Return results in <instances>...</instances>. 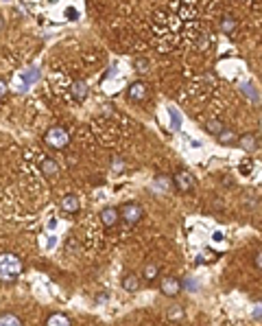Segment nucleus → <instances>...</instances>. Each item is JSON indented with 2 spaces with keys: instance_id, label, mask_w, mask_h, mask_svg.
Masks as SVG:
<instances>
[{
  "instance_id": "obj_7",
  "label": "nucleus",
  "mask_w": 262,
  "mask_h": 326,
  "mask_svg": "<svg viewBox=\"0 0 262 326\" xmlns=\"http://www.w3.org/2000/svg\"><path fill=\"white\" fill-rule=\"evenodd\" d=\"M118 219H120L118 208L107 206V208H103V210H101V221H103V226H107V228H114V226L118 224Z\"/></svg>"
},
{
  "instance_id": "obj_22",
  "label": "nucleus",
  "mask_w": 262,
  "mask_h": 326,
  "mask_svg": "<svg viewBox=\"0 0 262 326\" xmlns=\"http://www.w3.org/2000/svg\"><path fill=\"white\" fill-rule=\"evenodd\" d=\"M242 92H247V94H249L251 99H254L256 103H258V92H256V90H251V86H249V83H245V86H242Z\"/></svg>"
},
{
  "instance_id": "obj_9",
  "label": "nucleus",
  "mask_w": 262,
  "mask_h": 326,
  "mask_svg": "<svg viewBox=\"0 0 262 326\" xmlns=\"http://www.w3.org/2000/svg\"><path fill=\"white\" fill-rule=\"evenodd\" d=\"M62 210L64 212H68V215H72V212H77L79 208H81V201H79V197L77 195H66L62 197Z\"/></svg>"
},
{
  "instance_id": "obj_19",
  "label": "nucleus",
  "mask_w": 262,
  "mask_h": 326,
  "mask_svg": "<svg viewBox=\"0 0 262 326\" xmlns=\"http://www.w3.org/2000/svg\"><path fill=\"white\" fill-rule=\"evenodd\" d=\"M157 276V265H153V263H149L147 267H144V278L147 280H153V278Z\"/></svg>"
},
{
  "instance_id": "obj_24",
  "label": "nucleus",
  "mask_w": 262,
  "mask_h": 326,
  "mask_svg": "<svg viewBox=\"0 0 262 326\" xmlns=\"http://www.w3.org/2000/svg\"><path fill=\"white\" fill-rule=\"evenodd\" d=\"M254 318H256V322H260V302L256 304V315H254Z\"/></svg>"
},
{
  "instance_id": "obj_10",
  "label": "nucleus",
  "mask_w": 262,
  "mask_h": 326,
  "mask_svg": "<svg viewBox=\"0 0 262 326\" xmlns=\"http://www.w3.org/2000/svg\"><path fill=\"white\" fill-rule=\"evenodd\" d=\"M70 90H72V97L77 99V101H83V99L87 97V83L86 81H74Z\"/></svg>"
},
{
  "instance_id": "obj_20",
  "label": "nucleus",
  "mask_w": 262,
  "mask_h": 326,
  "mask_svg": "<svg viewBox=\"0 0 262 326\" xmlns=\"http://www.w3.org/2000/svg\"><path fill=\"white\" fill-rule=\"evenodd\" d=\"M37 77H40V70H37V68H31V70H29V73H26V75H24V83H26V86H31V83H33V81H35V79H37Z\"/></svg>"
},
{
  "instance_id": "obj_26",
  "label": "nucleus",
  "mask_w": 262,
  "mask_h": 326,
  "mask_svg": "<svg viewBox=\"0 0 262 326\" xmlns=\"http://www.w3.org/2000/svg\"><path fill=\"white\" fill-rule=\"evenodd\" d=\"M260 261H262V254L258 252V254H256V267H258V269H260Z\"/></svg>"
},
{
  "instance_id": "obj_5",
  "label": "nucleus",
  "mask_w": 262,
  "mask_h": 326,
  "mask_svg": "<svg viewBox=\"0 0 262 326\" xmlns=\"http://www.w3.org/2000/svg\"><path fill=\"white\" fill-rule=\"evenodd\" d=\"M160 289H162L164 296L175 298L181 291V282L177 280V278H173V276H166V278H162V280H160Z\"/></svg>"
},
{
  "instance_id": "obj_8",
  "label": "nucleus",
  "mask_w": 262,
  "mask_h": 326,
  "mask_svg": "<svg viewBox=\"0 0 262 326\" xmlns=\"http://www.w3.org/2000/svg\"><path fill=\"white\" fill-rule=\"evenodd\" d=\"M238 145H240V147L245 149L247 153H254V151H258V147H260L258 136H254V134H245V136H240V138H238Z\"/></svg>"
},
{
  "instance_id": "obj_18",
  "label": "nucleus",
  "mask_w": 262,
  "mask_h": 326,
  "mask_svg": "<svg viewBox=\"0 0 262 326\" xmlns=\"http://www.w3.org/2000/svg\"><path fill=\"white\" fill-rule=\"evenodd\" d=\"M166 313H168V318H171V320H179L181 315H184V309H181V306H168Z\"/></svg>"
},
{
  "instance_id": "obj_11",
  "label": "nucleus",
  "mask_w": 262,
  "mask_h": 326,
  "mask_svg": "<svg viewBox=\"0 0 262 326\" xmlns=\"http://www.w3.org/2000/svg\"><path fill=\"white\" fill-rule=\"evenodd\" d=\"M46 326H70V318L64 313H53L46 320Z\"/></svg>"
},
{
  "instance_id": "obj_1",
  "label": "nucleus",
  "mask_w": 262,
  "mask_h": 326,
  "mask_svg": "<svg viewBox=\"0 0 262 326\" xmlns=\"http://www.w3.org/2000/svg\"><path fill=\"white\" fill-rule=\"evenodd\" d=\"M22 274V258L13 252H0V282H13Z\"/></svg>"
},
{
  "instance_id": "obj_27",
  "label": "nucleus",
  "mask_w": 262,
  "mask_h": 326,
  "mask_svg": "<svg viewBox=\"0 0 262 326\" xmlns=\"http://www.w3.org/2000/svg\"><path fill=\"white\" fill-rule=\"evenodd\" d=\"M0 29H2V18H0Z\"/></svg>"
},
{
  "instance_id": "obj_15",
  "label": "nucleus",
  "mask_w": 262,
  "mask_h": 326,
  "mask_svg": "<svg viewBox=\"0 0 262 326\" xmlns=\"http://www.w3.org/2000/svg\"><path fill=\"white\" fill-rule=\"evenodd\" d=\"M123 287L127 291H138L140 289V282H138V276H133V274H131V276H125V280H123Z\"/></svg>"
},
{
  "instance_id": "obj_17",
  "label": "nucleus",
  "mask_w": 262,
  "mask_h": 326,
  "mask_svg": "<svg viewBox=\"0 0 262 326\" xmlns=\"http://www.w3.org/2000/svg\"><path fill=\"white\" fill-rule=\"evenodd\" d=\"M205 129H208L210 134L218 136L223 129H225V127H223V123H221V121H208V123H205Z\"/></svg>"
},
{
  "instance_id": "obj_25",
  "label": "nucleus",
  "mask_w": 262,
  "mask_h": 326,
  "mask_svg": "<svg viewBox=\"0 0 262 326\" xmlns=\"http://www.w3.org/2000/svg\"><path fill=\"white\" fill-rule=\"evenodd\" d=\"M111 169H123V162H120V160H116V162H111Z\"/></svg>"
},
{
  "instance_id": "obj_2",
  "label": "nucleus",
  "mask_w": 262,
  "mask_h": 326,
  "mask_svg": "<svg viewBox=\"0 0 262 326\" xmlns=\"http://www.w3.org/2000/svg\"><path fill=\"white\" fill-rule=\"evenodd\" d=\"M44 143L48 145L50 149H66L70 143V136L64 127H50L44 136Z\"/></svg>"
},
{
  "instance_id": "obj_16",
  "label": "nucleus",
  "mask_w": 262,
  "mask_h": 326,
  "mask_svg": "<svg viewBox=\"0 0 262 326\" xmlns=\"http://www.w3.org/2000/svg\"><path fill=\"white\" fill-rule=\"evenodd\" d=\"M218 140H221V145H234V140H238V138L232 129H223L221 134H218Z\"/></svg>"
},
{
  "instance_id": "obj_13",
  "label": "nucleus",
  "mask_w": 262,
  "mask_h": 326,
  "mask_svg": "<svg viewBox=\"0 0 262 326\" xmlns=\"http://www.w3.org/2000/svg\"><path fill=\"white\" fill-rule=\"evenodd\" d=\"M0 326H22V322L13 313H0Z\"/></svg>"
},
{
  "instance_id": "obj_4",
  "label": "nucleus",
  "mask_w": 262,
  "mask_h": 326,
  "mask_svg": "<svg viewBox=\"0 0 262 326\" xmlns=\"http://www.w3.org/2000/svg\"><path fill=\"white\" fill-rule=\"evenodd\" d=\"M127 97H129V101H133V103H144L149 99V88L144 86L142 81H135L129 86Z\"/></svg>"
},
{
  "instance_id": "obj_6",
  "label": "nucleus",
  "mask_w": 262,
  "mask_h": 326,
  "mask_svg": "<svg viewBox=\"0 0 262 326\" xmlns=\"http://www.w3.org/2000/svg\"><path fill=\"white\" fill-rule=\"evenodd\" d=\"M175 186H177V191H181V193H190L195 188V177L190 176L188 171H177Z\"/></svg>"
},
{
  "instance_id": "obj_12",
  "label": "nucleus",
  "mask_w": 262,
  "mask_h": 326,
  "mask_svg": "<svg viewBox=\"0 0 262 326\" xmlns=\"http://www.w3.org/2000/svg\"><path fill=\"white\" fill-rule=\"evenodd\" d=\"M40 167H42V171H44V176H57V171H59L57 162H55V160H50V158L42 160Z\"/></svg>"
},
{
  "instance_id": "obj_21",
  "label": "nucleus",
  "mask_w": 262,
  "mask_h": 326,
  "mask_svg": "<svg viewBox=\"0 0 262 326\" xmlns=\"http://www.w3.org/2000/svg\"><path fill=\"white\" fill-rule=\"evenodd\" d=\"M133 66L138 68V73H147V70H149V61L147 59H135Z\"/></svg>"
},
{
  "instance_id": "obj_23",
  "label": "nucleus",
  "mask_w": 262,
  "mask_h": 326,
  "mask_svg": "<svg viewBox=\"0 0 262 326\" xmlns=\"http://www.w3.org/2000/svg\"><path fill=\"white\" fill-rule=\"evenodd\" d=\"M9 94V86H7V81L4 79H0V101H2L4 97Z\"/></svg>"
},
{
  "instance_id": "obj_14",
  "label": "nucleus",
  "mask_w": 262,
  "mask_h": 326,
  "mask_svg": "<svg viewBox=\"0 0 262 326\" xmlns=\"http://www.w3.org/2000/svg\"><path fill=\"white\" fill-rule=\"evenodd\" d=\"M221 31L227 33V35L236 31V18H232V16H225V18H223V20H221Z\"/></svg>"
},
{
  "instance_id": "obj_3",
  "label": "nucleus",
  "mask_w": 262,
  "mask_h": 326,
  "mask_svg": "<svg viewBox=\"0 0 262 326\" xmlns=\"http://www.w3.org/2000/svg\"><path fill=\"white\" fill-rule=\"evenodd\" d=\"M118 215H120V219L125 221V224H129V226H133V224H138L140 219H142V215H144V210H142V206L140 204H125L123 208H118Z\"/></svg>"
}]
</instances>
